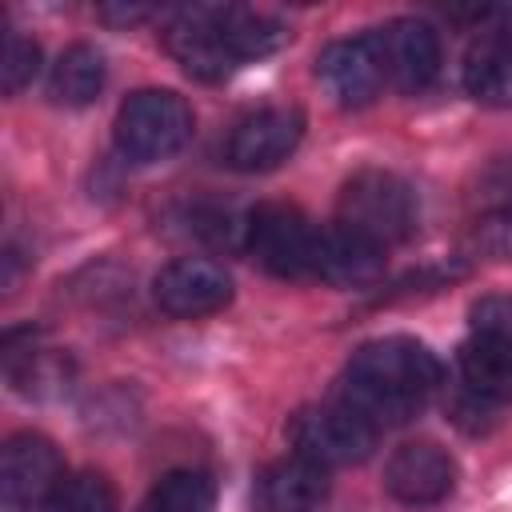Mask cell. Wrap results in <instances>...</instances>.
Here are the masks:
<instances>
[{
	"mask_svg": "<svg viewBox=\"0 0 512 512\" xmlns=\"http://www.w3.org/2000/svg\"><path fill=\"white\" fill-rule=\"evenodd\" d=\"M164 48L196 80H224L228 72L240 68V60L232 56V48L224 40L220 8H208V4L176 12L164 24Z\"/></svg>",
	"mask_w": 512,
	"mask_h": 512,
	"instance_id": "ba28073f",
	"label": "cell"
},
{
	"mask_svg": "<svg viewBox=\"0 0 512 512\" xmlns=\"http://www.w3.org/2000/svg\"><path fill=\"white\" fill-rule=\"evenodd\" d=\"M288 440L296 456H308L320 468H344V464H360L372 456L376 428L360 412H352L344 400H332V404H308L292 412Z\"/></svg>",
	"mask_w": 512,
	"mask_h": 512,
	"instance_id": "5b68a950",
	"label": "cell"
},
{
	"mask_svg": "<svg viewBox=\"0 0 512 512\" xmlns=\"http://www.w3.org/2000/svg\"><path fill=\"white\" fill-rule=\"evenodd\" d=\"M440 380H444V364L428 344L412 336H384L352 352L336 400H344L380 432L388 424L412 420L440 388Z\"/></svg>",
	"mask_w": 512,
	"mask_h": 512,
	"instance_id": "6da1fadb",
	"label": "cell"
},
{
	"mask_svg": "<svg viewBox=\"0 0 512 512\" xmlns=\"http://www.w3.org/2000/svg\"><path fill=\"white\" fill-rule=\"evenodd\" d=\"M44 512H116V492L100 472L64 476L60 488L44 500Z\"/></svg>",
	"mask_w": 512,
	"mask_h": 512,
	"instance_id": "ffe728a7",
	"label": "cell"
},
{
	"mask_svg": "<svg viewBox=\"0 0 512 512\" xmlns=\"http://www.w3.org/2000/svg\"><path fill=\"white\" fill-rule=\"evenodd\" d=\"M384 488L400 504H440L456 488V460L436 440H408L392 452L384 468Z\"/></svg>",
	"mask_w": 512,
	"mask_h": 512,
	"instance_id": "4fadbf2b",
	"label": "cell"
},
{
	"mask_svg": "<svg viewBox=\"0 0 512 512\" xmlns=\"http://www.w3.org/2000/svg\"><path fill=\"white\" fill-rule=\"evenodd\" d=\"M380 268H384V252H376L372 244H364L340 228H324L316 280H328L336 288H364L380 276Z\"/></svg>",
	"mask_w": 512,
	"mask_h": 512,
	"instance_id": "2e32d148",
	"label": "cell"
},
{
	"mask_svg": "<svg viewBox=\"0 0 512 512\" xmlns=\"http://www.w3.org/2000/svg\"><path fill=\"white\" fill-rule=\"evenodd\" d=\"M64 480L60 452L48 436L40 432H16L4 440L0 452V488L8 508H28L48 500Z\"/></svg>",
	"mask_w": 512,
	"mask_h": 512,
	"instance_id": "7c38bea8",
	"label": "cell"
},
{
	"mask_svg": "<svg viewBox=\"0 0 512 512\" xmlns=\"http://www.w3.org/2000/svg\"><path fill=\"white\" fill-rule=\"evenodd\" d=\"M304 136V112L292 104H272L244 116L228 136V164L240 172H268L284 164Z\"/></svg>",
	"mask_w": 512,
	"mask_h": 512,
	"instance_id": "52a82bcc",
	"label": "cell"
},
{
	"mask_svg": "<svg viewBox=\"0 0 512 512\" xmlns=\"http://www.w3.org/2000/svg\"><path fill=\"white\" fill-rule=\"evenodd\" d=\"M152 296H156L160 312H168L176 320H196V316L220 312L232 300V280L216 260L180 256V260L160 268Z\"/></svg>",
	"mask_w": 512,
	"mask_h": 512,
	"instance_id": "9c48e42d",
	"label": "cell"
},
{
	"mask_svg": "<svg viewBox=\"0 0 512 512\" xmlns=\"http://www.w3.org/2000/svg\"><path fill=\"white\" fill-rule=\"evenodd\" d=\"M192 136V108L172 88H140L116 112V148L136 164L176 156Z\"/></svg>",
	"mask_w": 512,
	"mask_h": 512,
	"instance_id": "3957f363",
	"label": "cell"
},
{
	"mask_svg": "<svg viewBox=\"0 0 512 512\" xmlns=\"http://www.w3.org/2000/svg\"><path fill=\"white\" fill-rule=\"evenodd\" d=\"M464 88L488 108H512V40L484 32L464 60Z\"/></svg>",
	"mask_w": 512,
	"mask_h": 512,
	"instance_id": "9a60e30c",
	"label": "cell"
},
{
	"mask_svg": "<svg viewBox=\"0 0 512 512\" xmlns=\"http://www.w3.org/2000/svg\"><path fill=\"white\" fill-rule=\"evenodd\" d=\"M220 28H224V40L240 64L260 60L288 40V28L276 16L252 12V8H220Z\"/></svg>",
	"mask_w": 512,
	"mask_h": 512,
	"instance_id": "ac0fdd59",
	"label": "cell"
},
{
	"mask_svg": "<svg viewBox=\"0 0 512 512\" xmlns=\"http://www.w3.org/2000/svg\"><path fill=\"white\" fill-rule=\"evenodd\" d=\"M380 64H384V80L400 92H424L436 72H440V36L432 24L424 20H392L384 28L372 32Z\"/></svg>",
	"mask_w": 512,
	"mask_h": 512,
	"instance_id": "8fae6325",
	"label": "cell"
},
{
	"mask_svg": "<svg viewBox=\"0 0 512 512\" xmlns=\"http://www.w3.org/2000/svg\"><path fill=\"white\" fill-rule=\"evenodd\" d=\"M488 16H492V32H500V36L512 40V4L508 8H492Z\"/></svg>",
	"mask_w": 512,
	"mask_h": 512,
	"instance_id": "cb8c5ba5",
	"label": "cell"
},
{
	"mask_svg": "<svg viewBox=\"0 0 512 512\" xmlns=\"http://www.w3.org/2000/svg\"><path fill=\"white\" fill-rule=\"evenodd\" d=\"M104 20H116V24H136V20H148L152 8H100Z\"/></svg>",
	"mask_w": 512,
	"mask_h": 512,
	"instance_id": "603a6c76",
	"label": "cell"
},
{
	"mask_svg": "<svg viewBox=\"0 0 512 512\" xmlns=\"http://www.w3.org/2000/svg\"><path fill=\"white\" fill-rule=\"evenodd\" d=\"M472 316V336L460 348L464 384L480 400H512V304L484 300Z\"/></svg>",
	"mask_w": 512,
	"mask_h": 512,
	"instance_id": "8992f818",
	"label": "cell"
},
{
	"mask_svg": "<svg viewBox=\"0 0 512 512\" xmlns=\"http://www.w3.org/2000/svg\"><path fill=\"white\" fill-rule=\"evenodd\" d=\"M216 508V484L204 472H168L140 504V512H212Z\"/></svg>",
	"mask_w": 512,
	"mask_h": 512,
	"instance_id": "d6986e66",
	"label": "cell"
},
{
	"mask_svg": "<svg viewBox=\"0 0 512 512\" xmlns=\"http://www.w3.org/2000/svg\"><path fill=\"white\" fill-rule=\"evenodd\" d=\"M104 76H108V64H104V52L92 48V44H72L60 52V60L52 64V76H48V96L64 108H80V104H92L104 88Z\"/></svg>",
	"mask_w": 512,
	"mask_h": 512,
	"instance_id": "e0dca14e",
	"label": "cell"
},
{
	"mask_svg": "<svg viewBox=\"0 0 512 512\" xmlns=\"http://www.w3.org/2000/svg\"><path fill=\"white\" fill-rule=\"evenodd\" d=\"M316 80L324 84V92L340 108H364V104H372L380 96V88L388 84L372 32L348 36V40H332L316 56Z\"/></svg>",
	"mask_w": 512,
	"mask_h": 512,
	"instance_id": "30bf717a",
	"label": "cell"
},
{
	"mask_svg": "<svg viewBox=\"0 0 512 512\" xmlns=\"http://www.w3.org/2000/svg\"><path fill=\"white\" fill-rule=\"evenodd\" d=\"M324 500H328V468L296 452L260 468L252 484L256 512H316Z\"/></svg>",
	"mask_w": 512,
	"mask_h": 512,
	"instance_id": "5bb4252c",
	"label": "cell"
},
{
	"mask_svg": "<svg viewBox=\"0 0 512 512\" xmlns=\"http://www.w3.org/2000/svg\"><path fill=\"white\" fill-rule=\"evenodd\" d=\"M324 228H316L300 208L292 204H260L244 224L248 252L284 280H308L316 276Z\"/></svg>",
	"mask_w": 512,
	"mask_h": 512,
	"instance_id": "277c9868",
	"label": "cell"
},
{
	"mask_svg": "<svg viewBox=\"0 0 512 512\" xmlns=\"http://www.w3.org/2000/svg\"><path fill=\"white\" fill-rule=\"evenodd\" d=\"M416 216H420V204L412 184L384 168L356 172L336 200V228L372 244L376 252L404 244L416 232Z\"/></svg>",
	"mask_w": 512,
	"mask_h": 512,
	"instance_id": "7a4b0ae2",
	"label": "cell"
},
{
	"mask_svg": "<svg viewBox=\"0 0 512 512\" xmlns=\"http://www.w3.org/2000/svg\"><path fill=\"white\" fill-rule=\"evenodd\" d=\"M36 68H40V48H36V40H28V36H20V32H8V40H4V64H0L4 92L16 96L20 88H28L32 76H36Z\"/></svg>",
	"mask_w": 512,
	"mask_h": 512,
	"instance_id": "44dd1931",
	"label": "cell"
},
{
	"mask_svg": "<svg viewBox=\"0 0 512 512\" xmlns=\"http://www.w3.org/2000/svg\"><path fill=\"white\" fill-rule=\"evenodd\" d=\"M484 244H488L496 256L512 260V208L496 212V216L484 224Z\"/></svg>",
	"mask_w": 512,
	"mask_h": 512,
	"instance_id": "7402d4cb",
	"label": "cell"
}]
</instances>
